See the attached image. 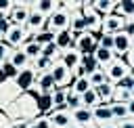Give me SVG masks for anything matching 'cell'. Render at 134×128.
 Returning a JSON list of instances; mask_svg holds the SVG:
<instances>
[{
  "instance_id": "cell-22",
  "label": "cell",
  "mask_w": 134,
  "mask_h": 128,
  "mask_svg": "<svg viewBox=\"0 0 134 128\" xmlns=\"http://www.w3.org/2000/svg\"><path fill=\"white\" fill-rule=\"evenodd\" d=\"M96 92H98V97H100V103H105V105H111V103H113L115 84H111V82H105V84H100V86L96 88Z\"/></svg>"
},
{
  "instance_id": "cell-43",
  "label": "cell",
  "mask_w": 134,
  "mask_h": 128,
  "mask_svg": "<svg viewBox=\"0 0 134 128\" xmlns=\"http://www.w3.org/2000/svg\"><path fill=\"white\" fill-rule=\"evenodd\" d=\"M124 31H126L130 38L134 36V17H132V19H126V23H124Z\"/></svg>"
},
{
  "instance_id": "cell-9",
  "label": "cell",
  "mask_w": 134,
  "mask_h": 128,
  "mask_svg": "<svg viewBox=\"0 0 134 128\" xmlns=\"http://www.w3.org/2000/svg\"><path fill=\"white\" fill-rule=\"evenodd\" d=\"M124 23H126V19L119 17V15H115V13L105 15V17H103V27H100V31H103V34H111V36H115V34L124 31Z\"/></svg>"
},
{
  "instance_id": "cell-5",
  "label": "cell",
  "mask_w": 134,
  "mask_h": 128,
  "mask_svg": "<svg viewBox=\"0 0 134 128\" xmlns=\"http://www.w3.org/2000/svg\"><path fill=\"white\" fill-rule=\"evenodd\" d=\"M27 36H29V31H27L23 25H13V23H10V27L4 31V42H6L10 48H21V46L27 42Z\"/></svg>"
},
{
  "instance_id": "cell-39",
  "label": "cell",
  "mask_w": 134,
  "mask_h": 128,
  "mask_svg": "<svg viewBox=\"0 0 134 128\" xmlns=\"http://www.w3.org/2000/svg\"><path fill=\"white\" fill-rule=\"evenodd\" d=\"M98 46H103V48H109V50H113V36L111 34H98Z\"/></svg>"
},
{
  "instance_id": "cell-20",
  "label": "cell",
  "mask_w": 134,
  "mask_h": 128,
  "mask_svg": "<svg viewBox=\"0 0 134 128\" xmlns=\"http://www.w3.org/2000/svg\"><path fill=\"white\" fill-rule=\"evenodd\" d=\"M92 6H94V10L98 13V15H111V13H115V8H117V0H92Z\"/></svg>"
},
{
  "instance_id": "cell-10",
  "label": "cell",
  "mask_w": 134,
  "mask_h": 128,
  "mask_svg": "<svg viewBox=\"0 0 134 128\" xmlns=\"http://www.w3.org/2000/svg\"><path fill=\"white\" fill-rule=\"evenodd\" d=\"M46 118L50 120L52 128H69L73 124V115L69 109H52Z\"/></svg>"
},
{
  "instance_id": "cell-23",
  "label": "cell",
  "mask_w": 134,
  "mask_h": 128,
  "mask_svg": "<svg viewBox=\"0 0 134 128\" xmlns=\"http://www.w3.org/2000/svg\"><path fill=\"white\" fill-rule=\"evenodd\" d=\"M82 105L88 107V109H96L98 105H103V103H100V97H98V92H96V88H90L88 92L82 94Z\"/></svg>"
},
{
  "instance_id": "cell-28",
  "label": "cell",
  "mask_w": 134,
  "mask_h": 128,
  "mask_svg": "<svg viewBox=\"0 0 134 128\" xmlns=\"http://www.w3.org/2000/svg\"><path fill=\"white\" fill-rule=\"evenodd\" d=\"M90 88H92V84H90V80H88V78H77V80H73V82H71V86H69V90H71V92H75V94H80V97H82L84 92H88Z\"/></svg>"
},
{
  "instance_id": "cell-34",
  "label": "cell",
  "mask_w": 134,
  "mask_h": 128,
  "mask_svg": "<svg viewBox=\"0 0 134 128\" xmlns=\"http://www.w3.org/2000/svg\"><path fill=\"white\" fill-rule=\"evenodd\" d=\"M82 67H84L86 76H92L96 69H100V67H98V63L94 61V57H92V55H84V57H82Z\"/></svg>"
},
{
  "instance_id": "cell-52",
  "label": "cell",
  "mask_w": 134,
  "mask_h": 128,
  "mask_svg": "<svg viewBox=\"0 0 134 128\" xmlns=\"http://www.w3.org/2000/svg\"><path fill=\"white\" fill-rule=\"evenodd\" d=\"M132 46H134V36H132Z\"/></svg>"
},
{
  "instance_id": "cell-36",
  "label": "cell",
  "mask_w": 134,
  "mask_h": 128,
  "mask_svg": "<svg viewBox=\"0 0 134 128\" xmlns=\"http://www.w3.org/2000/svg\"><path fill=\"white\" fill-rule=\"evenodd\" d=\"M42 55H44L46 59H50V61H59V59H61V50L57 48L54 42L48 44V46H44V48H42Z\"/></svg>"
},
{
  "instance_id": "cell-14",
  "label": "cell",
  "mask_w": 134,
  "mask_h": 128,
  "mask_svg": "<svg viewBox=\"0 0 134 128\" xmlns=\"http://www.w3.org/2000/svg\"><path fill=\"white\" fill-rule=\"evenodd\" d=\"M82 57H84V55H82V52H77L75 48H65V50H61V59H59V61H61L67 69H71V71H73V69L82 63Z\"/></svg>"
},
{
  "instance_id": "cell-24",
  "label": "cell",
  "mask_w": 134,
  "mask_h": 128,
  "mask_svg": "<svg viewBox=\"0 0 134 128\" xmlns=\"http://www.w3.org/2000/svg\"><path fill=\"white\" fill-rule=\"evenodd\" d=\"M115 15L124 17V19H132L134 17V0H117Z\"/></svg>"
},
{
  "instance_id": "cell-38",
  "label": "cell",
  "mask_w": 134,
  "mask_h": 128,
  "mask_svg": "<svg viewBox=\"0 0 134 128\" xmlns=\"http://www.w3.org/2000/svg\"><path fill=\"white\" fill-rule=\"evenodd\" d=\"M27 128H52V124H50V120L46 115H38L34 120H29V126Z\"/></svg>"
},
{
  "instance_id": "cell-48",
  "label": "cell",
  "mask_w": 134,
  "mask_h": 128,
  "mask_svg": "<svg viewBox=\"0 0 134 128\" xmlns=\"http://www.w3.org/2000/svg\"><path fill=\"white\" fill-rule=\"evenodd\" d=\"M98 128H117V122H113V124H105V126H98Z\"/></svg>"
},
{
  "instance_id": "cell-6",
  "label": "cell",
  "mask_w": 134,
  "mask_h": 128,
  "mask_svg": "<svg viewBox=\"0 0 134 128\" xmlns=\"http://www.w3.org/2000/svg\"><path fill=\"white\" fill-rule=\"evenodd\" d=\"M50 76H52L57 88H69L71 82H73V73H71V69H67L61 61H54V65H52V69H50Z\"/></svg>"
},
{
  "instance_id": "cell-11",
  "label": "cell",
  "mask_w": 134,
  "mask_h": 128,
  "mask_svg": "<svg viewBox=\"0 0 134 128\" xmlns=\"http://www.w3.org/2000/svg\"><path fill=\"white\" fill-rule=\"evenodd\" d=\"M130 48H132V38L126 31H119V34L113 36V52H115V57L124 59L130 52Z\"/></svg>"
},
{
  "instance_id": "cell-44",
  "label": "cell",
  "mask_w": 134,
  "mask_h": 128,
  "mask_svg": "<svg viewBox=\"0 0 134 128\" xmlns=\"http://www.w3.org/2000/svg\"><path fill=\"white\" fill-rule=\"evenodd\" d=\"M117 128H134V118H126L117 122Z\"/></svg>"
},
{
  "instance_id": "cell-27",
  "label": "cell",
  "mask_w": 134,
  "mask_h": 128,
  "mask_svg": "<svg viewBox=\"0 0 134 128\" xmlns=\"http://www.w3.org/2000/svg\"><path fill=\"white\" fill-rule=\"evenodd\" d=\"M67 94H69V88H57L52 92V105H54V109H67Z\"/></svg>"
},
{
  "instance_id": "cell-37",
  "label": "cell",
  "mask_w": 134,
  "mask_h": 128,
  "mask_svg": "<svg viewBox=\"0 0 134 128\" xmlns=\"http://www.w3.org/2000/svg\"><path fill=\"white\" fill-rule=\"evenodd\" d=\"M80 107H84V105H82V97L69 90V94H67V109H69V111H75V109H80Z\"/></svg>"
},
{
  "instance_id": "cell-42",
  "label": "cell",
  "mask_w": 134,
  "mask_h": 128,
  "mask_svg": "<svg viewBox=\"0 0 134 128\" xmlns=\"http://www.w3.org/2000/svg\"><path fill=\"white\" fill-rule=\"evenodd\" d=\"M117 86H121V88H128V90H132V92H134V78H132V76H128V78H124V80H121Z\"/></svg>"
},
{
  "instance_id": "cell-2",
  "label": "cell",
  "mask_w": 134,
  "mask_h": 128,
  "mask_svg": "<svg viewBox=\"0 0 134 128\" xmlns=\"http://www.w3.org/2000/svg\"><path fill=\"white\" fill-rule=\"evenodd\" d=\"M105 73H107V80L111 82V84H119L124 78H128V76H132V67L126 63V59H115L109 67H105Z\"/></svg>"
},
{
  "instance_id": "cell-29",
  "label": "cell",
  "mask_w": 134,
  "mask_h": 128,
  "mask_svg": "<svg viewBox=\"0 0 134 128\" xmlns=\"http://www.w3.org/2000/svg\"><path fill=\"white\" fill-rule=\"evenodd\" d=\"M52 109H54V105H52V92L40 94V97H38V111L44 113V115H48Z\"/></svg>"
},
{
  "instance_id": "cell-4",
  "label": "cell",
  "mask_w": 134,
  "mask_h": 128,
  "mask_svg": "<svg viewBox=\"0 0 134 128\" xmlns=\"http://www.w3.org/2000/svg\"><path fill=\"white\" fill-rule=\"evenodd\" d=\"M23 92L19 90L15 80H0V109H4L6 105H10L13 101H17Z\"/></svg>"
},
{
  "instance_id": "cell-7",
  "label": "cell",
  "mask_w": 134,
  "mask_h": 128,
  "mask_svg": "<svg viewBox=\"0 0 134 128\" xmlns=\"http://www.w3.org/2000/svg\"><path fill=\"white\" fill-rule=\"evenodd\" d=\"M29 13H31V2H15L13 4V10L8 15V21L13 25H27V19H29Z\"/></svg>"
},
{
  "instance_id": "cell-3",
  "label": "cell",
  "mask_w": 134,
  "mask_h": 128,
  "mask_svg": "<svg viewBox=\"0 0 134 128\" xmlns=\"http://www.w3.org/2000/svg\"><path fill=\"white\" fill-rule=\"evenodd\" d=\"M69 25H71V13H67L65 8H61V4H59V8L48 17L46 29L52 31V34H59L63 29H69Z\"/></svg>"
},
{
  "instance_id": "cell-33",
  "label": "cell",
  "mask_w": 134,
  "mask_h": 128,
  "mask_svg": "<svg viewBox=\"0 0 134 128\" xmlns=\"http://www.w3.org/2000/svg\"><path fill=\"white\" fill-rule=\"evenodd\" d=\"M111 111H113L115 122L130 118V113H128V105H126V103H111Z\"/></svg>"
},
{
  "instance_id": "cell-51",
  "label": "cell",
  "mask_w": 134,
  "mask_h": 128,
  "mask_svg": "<svg viewBox=\"0 0 134 128\" xmlns=\"http://www.w3.org/2000/svg\"><path fill=\"white\" fill-rule=\"evenodd\" d=\"M86 128H98V126H96V124H92V126H86Z\"/></svg>"
},
{
  "instance_id": "cell-35",
  "label": "cell",
  "mask_w": 134,
  "mask_h": 128,
  "mask_svg": "<svg viewBox=\"0 0 134 128\" xmlns=\"http://www.w3.org/2000/svg\"><path fill=\"white\" fill-rule=\"evenodd\" d=\"M88 80H90V84H92V88H98L100 84H105V82H109L107 80V73H105V69H96L92 76H88Z\"/></svg>"
},
{
  "instance_id": "cell-17",
  "label": "cell",
  "mask_w": 134,
  "mask_h": 128,
  "mask_svg": "<svg viewBox=\"0 0 134 128\" xmlns=\"http://www.w3.org/2000/svg\"><path fill=\"white\" fill-rule=\"evenodd\" d=\"M54 44L59 50H65V48H75V34L71 29H63L59 34H54Z\"/></svg>"
},
{
  "instance_id": "cell-53",
  "label": "cell",
  "mask_w": 134,
  "mask_h": 128,
  "mask_svg": "<svg viewBox=\"0 0 134 128\" xmlns=\"http://www.w3.org/2000/svg\"><path fill=\"white\" fill-rule=\"evenodd\" d=\"M132 78H134V71H132Z\"/></svg>"
},
{
  "instance_id": "cell-13",
  "label": "cell",
  "mask_w": 134,
  "mask_h": 128,
  "mask_svg": "<svg viewBox=\"0 0 134 128\" xmlns=\"http://www.w3.org/2000/svg\"><path fill=\"white\" fill-rule=\"evenodd\" d=\"M46 23H48V17H44L42 13H38V10H34V8H31L25 29H27L29 34H40L42 29H46Z\"/></svg>"
},
{
  "instance_id": "cell-50",
  "label": "cell",
  "mask_w": 134,
  "mask_h": 128,
  "mask_svg": "<svg viewBox=\"0 0 134 128\" xmlns=\"http://www.w3.org/2000/svg\"><path fill=\"white\" fill-rule=\"evenodd\" d=\"M69 128H82V126H80V124H71Z\"/></svg>"
},
{
  "instance_id": "cell-40",
  "label": "cell",
  "mask_w": 134,
  "mask_h": 128,
  "mask_svg": "<svg viewBox=\"0 0 134 128\" xmlns=\"http://www.w3.org/2000/svg\"><path fill=\"white\" fill-rule=\"evenodd\" d=\"M13 50H15V48H10L6 42H0V65H2V63H6V61L10 59Z\"/></svg>"
},
{
  "instance_id": "cell-49",
  "label": "cell",
  "mask_w": 134,
  "mask_h": 128,
  "mask_svg": "<svg viewBox=\"0 0 134 128\" xmlns=\"http://www.w3.org/2000/svg\"><path fill=\"white\" fill-rule=\"evenodd\" d=\"M0 42H4V31L0 29Z\"/></svg>"
},
{
  "instance_id": "cell-47",
  "label": "cell",
  "mask_w": 134,
  "mask_h": 128,
  "mask_svg": "<svg viewBox=\"0 0 134 128\" xmlns=\"http://www.w3.org/2000/svg\"><path fill=\"white\" fill-rule=\"evenodd\" d=\"M128 113H130V118H134V101L128 103Z\"/></svg>"
},
{
  "instance_id": "cell-32",
  "label": "cell",
  "mask_w": 134,
  "mask_h": 128,
  "mask_svg": "<svg viewBox=\"0 0 134 128\" xmlns=\"http://www.w3.org/2000/svg\"><path fill=\"white\" fill-rule=\"evenodd\" d=\"M0 76H2L4 80H15V78L19 76V69H17L10 61H6V63L0 65Z\"/></svg>"
},
{
  "instance_id": "cell-1",
  "label": "cell",
  "mask_w": 134,
  "mask_h": 128,
  "mask_svg": "<svg viewBox=\"0 0 134 128\" xmlns=\"http://www.w3.org/2000/svg\"><path fill=\"white\" fill-rule=\"evenodd\" d=\"M82 15H84V21H86V31L90 34H100V27H103V15H98L92 6V0H86L82 4Z\"/></svg>"
},
{
  "instance_id": "cell-15",
  "label": "cell",
  "mask_w": 134,
  "mask_h": 128,
  "mask_svg": "<svg viewBox=\"0 0 134 128\" xmlns=\"http://www.w3.org/2000/svg\"><path fill=\"white\" fill-rule=\"evenodd\" d=\"M94 113V124L96 126H105V124H113L115 118H113V111H111V105H98L96 109H92Z\"/></svg>"
},
{
  "instance_id": "cell-16",
  "label": "cell",
  "mask_w": 134,
  "mask_h": 128,
  "mask_svg": "<svg viewBox=\"0 0 134 128\" xmlns=\"http://www.w3.org/2000/svg\"><path fill=\"white\" fill-rule=\"evenodd\" d=\"M92 57H94V61L98 63V67H100V69L109 67V65H111V63L117 59L113 50H109V48H103V46H96V48H94V52H92Z\"/></svg>"
},
{
  "instance_id": "cell-46",
  "label": "cell",
  "mask_w": 134,
  "mask_h": 128,
  "mask_svg": "<svg viewBox=\"0 0 134 128\" xmlns=\"http://www.w3.org/2000/svg\"><path fill=\"white\" fill-rule=\"evenodd\" d=\"M124 59H126V63H128V65L132 67V71H134V46L130 48V52H128V55H126Z\"/></svg>"
},
{
  "instance_id": "cell-25",
  "label": "cell",
  "mask_w": 134,
  "mask_h": 128,
  "mask_svg": "<svg viewBox=\"0 0 134 128\" xmlns=\"http://www.w3.org/2000/svg\"><path fill=\"white\" fill-rule=\"evenodd\" d=\"M69 29H71L75 36L86 31V21H84V15H82V10H77V13H71V25H69Z\"/></svg>"
},
{
  "instance_id": "cell-41",
  "label": "cell",
  "mask_w": 134,
  "mask_h": 128,
  "mask_svg": "<svg viewBox=\"0 0 134 128\" xmlns=\"http://www.w3.org/2000/svg\"><path fill=\"white\" fill-rule=\"evenodd\" d=\"M13 0H0V17H4V19H8V15H10V10H13Z\"/></svg>"
},
{
  "instance_id": "cell-12",
  "label": "cell",
  "mask_w": 134,
  "mask_h": 128,
  "mask_svg": "<svg viewBox=\"0 0 134 128\" xmlns=\"http://www.w3.org/2000/svg\"><path fill=\"white\" fill-rule=\"evenodd\" d=\"M36 78H38V73H36L34 67L29 65L27 69H21V71H19V76L15 78V82H17V86H19L21 92H29V88L36 84Z\"/></svg>"
},
{
  "instance_id": "cell-30",
  "label": "cell",
  "mask_w": 134,
  "mask_h": 128,
  "mask_svg": "<svg viewBox=\"0 0 134 128\" xmlns=\"http://www.w3.org/2000/svg\"><path fill=\"white\" fill-rule=\"evenodd\" d=\"M134 101V92L128 90V88H121V86H115V92H113V103H130Z\"/></svg>"
},
{
  "instance_id": "cell-26",
  "label": "cell",
  "mask_w": 134,
  "mask_h": 128,
  "mask_svg": "<svg viewBox=\"0 0 134 128\" xmlns=\"http://www.w3.org/2000/svg\"><path fill=\"white\" fill-rule=\"evenodd\" d=\"M52 65H54V61H50V59H46L44 55L42 57H38L36 61H31V67H34V71L40 76V73H48L50 69H52Z\"/></svg>"
},
{
  "instance_id": "cell-45",
  "label": "cell",
  "mask_w": 134,
  "mask_h": 128,
  "mask_svg": "<svg viewBox=\"0 0 134 128\" xmlns=\"http://www.w3.org/2000/svg\"><path fill=\"white\" fill-rule=\"evenodd\" d=\"M10 126H13V122L8 120V115L0 111V128H10Z\"/></svg>"
},
{
  "instance_id": "cell-19",
  "label": "cell",
  "mask_w": 134,
  "mask_h": 128,
  "mask_svg": "<svg viewBox=\"0 0 134 128\" xmlns=\"http://www.w3.org/2000/svg\"><path fill=\"white\" fill-rule=\"evenodd\" d=\"M31 8L38 10V13H42L44 17H50L59 8V2L57 0H36V2H31Z\"/></svg>"
},
{
  "instance_id": "cell-8",
  "label": "cell",
  "mask_w": 134,
  "mask_h": 128,
  "mask_svg": "<svg viewBox=\"0 0 134 128\" xmlns=\"http://www.w3.org/2000/svg\"><path fill=\"white\" fill-rule=\"evenodd\" d=\"M96 46H98V36H96V34L84 31V34H77V36H75V50H77V52H82V55H92Z\"/></svg>"
},
{
  "instance_id": "cell-31",
  "label": "cell",
  "mask_w": 134,
  "mask_h": 128,
  "mask_svg": "<svg viewBox=\"0 0 134 128\" xmlns=\"http://www.w3.org/2000/svg\"><path fill=\"white\" fill-rule=\"evenodd\" d=\"M21 50L29 57V61H36L38 57H42V46H40L38 42H25V44L21 46Z\"/></svg>"
},
{
  "instance_id": "cell-21",
  "label": "cell",
  "mask_w": 134,
  "mask_h": 128,
  "mask_svg": "<svg viewBox=\"0 0 134 128\" xmlns=\"http://www.w3.org/2000/svg\"><path fill=\"white\" fill-rule=\"evenodd\" d=\"M8 61H10V63H13V65H15V67H17L19 71H21V69H27V67L31 65V61H29V57H27V55H25V52H23L21 48H15Z\"/></svg>"
},
{
  "instance_id": "cell-18",
  "label": "cell",
  "mask_w": 134,
  "mask_h": 128,
  "mask_svg": "<svg viewBox=\"0 0 134 128\" xmlns=\"http://www.w3.org/2000/svg\"><path fill=\"white\" fill-rule=\"evenodd\" d=\"M71 115H73V124H80L82 128L94 124V113H92V109H88V107H80V109L71 111Z\"/></svg>"
}]
</instances>
